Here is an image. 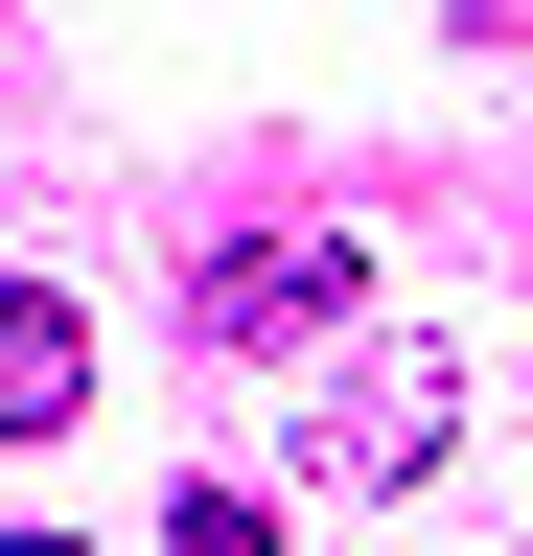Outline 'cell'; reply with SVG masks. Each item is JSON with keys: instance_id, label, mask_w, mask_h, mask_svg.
<instances>
[{"instance_id": "277c9868", "label": "cell", "mask_w": 533, "mask_h": 556, "mask_svg": "<svg viewBox=\"0 0 533 556\" xmlns=\"http://www.w3.org/2000/svg\"><path fill=\"white\" fill-rule=\"evenodd\" d=\"M163 556H302V533L255 510V486H186V510H163Z\"/></svg>"}, {"instance_id": "6da1fadb", "label": "cell", "mask_w": 533, "mask_h": 556, "mask_svg": "<svg viewBox=\"0 0 533 556\" xmlns=\"http://www.w3.org/2000/svg\"><path fill=\"white\" fill-rule=\"evenodd\" d=\"M441 417H464L441 348H348V371L302 394V464H325V486H418V464H441Z\"/></svg>"}, {"instance_id": "7a4b0ae2", "label": "cell", "mask_w": 533, "mask_h": 556, "mask_svg": "<svg viewBox=\"0 0 533 556\" xmlns=\"http://www.w3.org/2000/svg\"><path fill=\"white\" fill-rule=\"evenodd\" d=\"M348 302H371V255H348V232H232L210 278H186V325H210V348H325Z\"/></svg>"}, {"instance_id": "5b68a950", "label": "cell", "mask_w": 533, "mask_h": 556, "mask_svg": "<svg viewBox=\"0 0 533 556\" xmlns=\"http://www.w3.org/2000/svg\"><path fill=\"white\" fill-rule=\"evenodd\" d=\"M0 556H71V533H0Z\"/></svg>"}, {"instance_id": "3957f363", "label": "cell", "mask_w": 533, "mask_h": 556, "mask_svg": "<svg viewBox=\"0 0 533 556\" xmlns=\"http://www.w3.org/2000/svg\"><path fill=\"white\" fill-rule=\"evenodd\" d=\"M71 394H93V325L47 278H0V441H71Z\"/></svg>"}]
</instances>
